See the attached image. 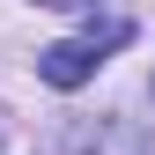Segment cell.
Wrapping results in <instances>:
<instances>
[{
	"label": "cell",
	"instance_id": "cell-1",
	"mask_svg": "<svg viewBox=\"0 0 155 155\" xmlns=\"http://www.w3.org/2000/svg\"><path fill=\"white\" fill-rule=\"evenodd\" d=\"M126 22H104V30H89V37H59V45H45L37 52V74H45L52 89H81L96 67H104V52H118L126 45Z\"/></svg>",
	"mask_w": 155,
	"mask_h": 155
},
{
	"label": "cell",
	"instance_id": "cell-2",
	"mask_svg": "<svg viewBox=\"0 0 155 155\" xmlns=\"http://www.w3.org/2000/svg\"><path fill=\"white\" fill-rule=\"evenodd\" d=\"M37 8H96V0H37Z\"/></svg>",
	"mask_w": 155,
	"mask_h": 155
}]
</instances>
